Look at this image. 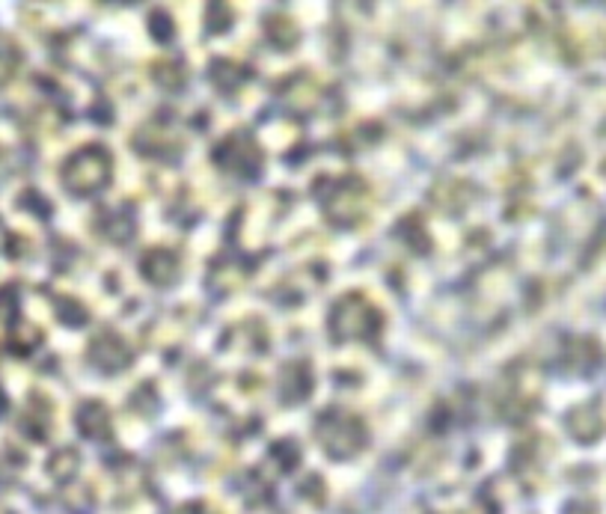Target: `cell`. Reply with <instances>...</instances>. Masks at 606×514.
Here are the masks:
<instances>
[{
    "instance_id": "cell-1",
    "label": "cell",
    "mask_w": 606,
    "mask_h": 514,
    "mask_svg": "<svg viewBox=\"0 0 606 514\" xmlns=\"http://www.w3.org/2000/svg\"><path fill=\"white\" fill-rule=\"evenodd\" d=\"M337 339H375L381 330V313L363 294H345L330 315Z\"/></svg>"
},
{
    "instance_id": "cell-2",
    "label": "cell",
    "mask_w": 606,
    "mask_h": 514,
    "mask_svg": "<svg viewBox=\"0 0 606 514\" xmlns=\"http://www.w3.org/2000/svg\"><path fill=\"white\" fill-rule=\"evenodd\" d=\"M318 440L333 459H351L366 443V428L354 414L330 411L318 419Z\"/></svg>"
},
{
    "instance_id": "cell-3",
    "label": "cell",
    "mask_w": 606,
    "mask_h": 514,
    "mask_svg": "<svg viewBox=\"0 0 606 514\" xmlns=\"http://www.w3.org/2000/svg\"><path fill=\"white\" fill-rule=\"evenodd\" d=\"M111 167H113L111 155H108L101 146H87V149H80L78 155L68 161L66 185L75 190V193L99 190L108 185V179H111Z\"/></svg>"
},
{
    "instance_id": "cell-4",
    "label": "cell",
    "mask_w": 606,
    "mask_h": 514,
    "mask_svg": "<svg viewBox=\"0 0 606 514\" xmlns=\"http://www.w3.org/2000/svg\"><path fill=\"white\" fill-rule=\"evenodd\" d=\"M327 214L339 226L359 224L369 212V190L359 179H342L330 188V197L325 200Z\"/></svg>"
},
{
    "instance_id": "cell-5",
    "label": "cell",
    "mask_w": 606,
    "mask_h": 514,
    "mask_svg": "<svg viewBox=\"0 0 606 514\" xmlns=\"http://www.w3.org/2000/svg\"><path fill=\"white\" fill-rule=\"evenodd\" d=\"M214 158H217L220 167L238 173V176H256L258 167H262V152H258L256 140L244 131L226 137Z\"/></svg>"
},
{
    "instance_id": "cell-6",
    "label": "cell",
    "mask_w": 606,
    "mask_h": 514,
    "mask_svg": "<svg viewBox=\"0 0 606 514\" xmlns=\"http://www.w3.org/2000/svg\"><path fill=\"white\" fill-rule=\"evenodd\" d=\"M90 358L96 360V366H101L104 372H116L128 366V360H131V348L125 346L123 336L101 334L92 339Z\"/></svg>"
},
{
    "instance_id": "cell-7",
    "label": "cell",
    "mask_w": 606,
    "mask_h": 514,
    "mask_svg": "<svg viewBox=\"0 0 606 514\" xmlns=\"http://www.w3.org/2000/svg\"><path fill=\"white\" fill-rule=\"evenodd\" d=\"M143 274L155 286H169V283L179 277V259L173 256L169 250H152L147 259H143Z\"/></svg>"
},
{
    "instance_id": "cell-8",
    "label": "cell",
    "mask_w": 606,
    "mask_h": 514,
    "mask_svg": "<svg viewBox=\"0 0 606 514\" xmlns=\"http://www.w3.org/2000/svg\"><path fill=\"white\" fill-rule=\"evenodd\" d=\"M310 366H303V363H289L280 375V392L286 402H301L310 396Z\"/></svg>"
},
{
    "instance_id": "cell-9",
    "label": "cell",
    "mask_w": 606,
    "mask_h": 514,
    "mask_svg": "<svg viewBox=\"0 0 606 514\" xmlns=\"http://www.w3.org/2000/svg\"><path fill=\"white\" fill-rule=\"evenodd\" d=\"M80 425H84L87 435L108 437V431H111V414H108L104 404H87L84 414H80Z\"/></svg>"
},
{
    "instance_id": "cell-10",
    "label": "cell",
    "mask_w": 606,
    "mask_h": 514,
    "mask_svg": "<svg viewBox=\"0 0 606 514\" xmlns=\"http://www.w3.org/2000/svg\"><path fill=\"white\" fill-rule=\"evenodd\" d=\"M268 34L270 39L277 42L280 48H292L298 39H301V34H298V27H294L286 15H274L268 22Z\"/></svg>"
},
{
    "instance_id": "cell-11",
    "label": "cell",
    "mask_w": 606,
    "mask_h": 514,
    "mask_svg": "<svg viewBox=\"0 0 606 514\" xmlns=\"http://www.w3.org/2000/svg\"><path fill=\"white\" fill-rule=\"evenodd\" d=\"M164 72V78H161V84L164 87H169V90H176V87H181V80H185V68L179 66V63H173V60H164L161 66H157V75Z\"/></svg>"
},
{
    "instance_id": "cell-12",
    "label": "cell",
    "mask_w": 606,
    "mask_h": 514,
    "mask_svg": "<svg viewBox=\"0 0 606 514\" xmlns=\"http://www.w3.org/2000/svg\"><path fill=\"white\" fill-rule=\"evenodd\" d=\"M452 514H491V512L482 509V505H476V509H467V512H452Z\"/></svg>"
}]
</instances>
